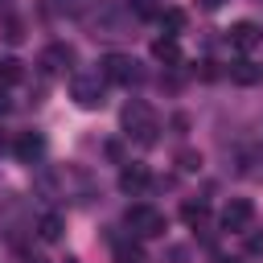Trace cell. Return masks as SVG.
I'll use <instances>...</instances> for the list:
<instances>
[{"instance_id":"8992f818","label":"cell","mask_w":263,"mask_h":263,"mask_svg":"<svg viewBox=\"0 0 263 263\" xmlns=\"http://www.w3.org/2000/svg\"><path fill=\"white\" fill-rule=\"evenodd\" d=\"M41 70H45V74H70V70H74V49H70L66 41L45 45V49H41Z\"/></svg>"},{"instance_id":"30bf717a","label":"cell","mask_w":263,"mask_h":263,"mask_svg":"<svg viewBox=\"0 0 263 263\" xmlns=\"http://www.w3.org/2000/svg\"><path fill=\"white\" fill-rule=\"evenodd\" d=\"M152 58H156V62H164V66H177V62H181L177 37H168V33H164V37H156V41H152Z\"/></svg>"},{"instance_id":"44dd1931","label":"cell","mask_w":263,"mask_h":263,"mask_svg":"<svg viewBox=\"0 0 263 263\" xmlns=\"http://www.w3.org/2000/svg\"><path fill=\"white\" fill-rule=\"evenodd\" d=\"M66 263H78V259H66Z\"/></svg>"},{"instance_id":"2e32d148","label":"cell","mask_w":263,"mask_h":263,"mask_svg":"<svg viewBox=\"0 0 263 263\" xmlns=\"http://www.w3.org/2000/svg\"><path fill=\"white\" fill-rule=\"evenodd\" d=\"M230 78H234V82H259L263 70H251V62H238V66L230 70Z\"/></svg>"},{"instance_id":"7a4b0ae2","label":"cell","mask_w":263,"mask_h":263,"mask_svg":"<svg viewBox=\"0 0 263 263\" xmlns=\"http://www.w3.org/2000/svg\"><path fill=\"white\" fill-rule=\"evenodd\" d=\"M123 226L132 238H160L164 234V214L156 205H132L123 214Z\"/></svg>"},{"instance_id":"3957f363","label":"cell","mask_w":263,"mask_h":263,"mask_svg":"<svg viewBox=\"0 0 263 263\" xmlns=\"http://www.w3.org/2000/svg\"><path fill=\"white\" fill-rule=\"evenodd\" d=\"M103 95H107V82H103V74H74V78H70V99H74L82 111H95V107H103Z\"/></svg>"},{"instance_id":"ba28073f","label":"cell","mask_w":263,"mask_h":263,"mask_svg":"<svg viewBox=\"0 0 263 263\" xmlns=\"http://www.w3.org/2000/svg\"><path fill=\"white\" fill-rule=\"evenodd\" d=\"M148 185H152V173H148L144 164H127V168L119 173V189H123V193H144Z\"/></svg>"},{"instance_id":"9c48e42d","label":"cell","mask_w":263,"mask_h":263,"mask_svg":"<svg viewBox=\"0 0 263 263\" xmlns=\"http://www.w3.org/2000/svg\"><path fill=\"white\" fill-rule=\"evenodd\" d=\"M41 152H45V140H41L37 132H21V136H16V156H21L25 164L41 160Z\"/></svg>"},{"instance_id":"277c9868","label":"cell","mask_w":263,"mask_h":263,"mask_svg":"<svg viewBox=\"0 0 263 263\" xmlns=\"http://www.w3.org/2000/svg\"><path fill=\"white\" fill-rule=\"evenodd\" d=\"M99 74H103V82L132 86V82H140V62H136V58H127V53H107V58H103V66H99Z\"/></svg>"},{"instance_id":"7c38bea8","label":"cell","mask_w":263,"mask_h":263,"mask_svg":"<svg viewBox=\"0 0 263 263\" xmlns=\"http://www.w3.org/2000/svg\"><path fill=\"white\" fill-rule=\"evenodd\" d=\"M58 4H62V12H66V16H78V21L103 8V0H58Z\"/></svg>"},{"instance_id":"5b68a950","label":"cell","mask_w":263,"mask_h":263,"mask_svg":"<svg viewBox=\"0 0 263 263\" xmlns=\"http://www.w3.org/2000/svg\"><path fill=\"white\" fill-rule=\"evenodd\" d=\"M251 222H255V205L247 197H230L226 210H222V230L242 234V230H251Z\"/></svg>"},{"instance_id":"d6986e66","label":"cell","mask_w":263,"mask_h":263,"mask_svg":"<svg viewBox=\"0 0 263 263\" xmlns=\"http://www.w3.org/2000/svg\"><path fill=\"white\" fill-rule=\"evenodd\" d=\"M8 107H12V103H8V95H4V86H0V115H4Z\"/></svg>"},{"instance_id":"5bb4252c","label":"cell","mask_w":263,"mask_h":263,"mask_svg":"<svg viewBox=\"0 0 263 263\" xmlns=\"http://www.w3.org/2000/svg\"><path fill=\"white\" fill-rule=\"evenodd\" d=\"M21 78H25V66H21L16 58H4V62H0V86H16Z\"/></svg>"},{"instance_id":"ac0fdd59","label":"cell","mask_w":263,"mask_h":263,"mask_svg":"<svg viewBox=\"0 0 263 263\" xmlns=\"http://www.w3.org/2000/svg\"><path fill=\"white\" fill-rule=\"evenodd\" d=\"M177 164H181V173H197L201 168V152H181Z\"/></svg>"},{"instance_id":"9a60e30c","label":"cell","mask_w":263,"mask_h":263,"mask_svg":"<svg viewBox=\"0 0 263 263\" xmlns=\"http://www.w3.org/2000/svg\"><path fill=\"white\" fill-rule=\"evenodd\" d=\"M160 25H164L168 37H177V33L185 29V12H181V8H164V12H160Z\"/></svg>"},{"instance_id":"4fadbf2b","label":"cell","mask_w":263,"mask_h":263,"mask_svg":"<svg viewBox=\"0 0 263 263\" xmlns=\"http://www.w3.org/2000/svg\"><path fill=\"white\" fill-rule=\"evenodd\" d=\"M181 218H185V226H205L210 210H205V201H185L181 205Z\"/></svg>"},{"instance_id":"e0dca14e","label":"cell","mask_w":263,"mask_h":263,"mask_svg":"<svg viewBox=\"0 0 263 263\" xmlns=\"http://www.w3.org/2000/svg\"><path fill=\"white\" fill-rule=\"evenodd\" d=\"M115 259H119V263H144L140 247H127V242H115Z\"/></svg>"},{"instance_id":"ffe728a7","label":"cell","mask_w":263,"mask_h":263,"mask_svg":"<svg viewBox=\"0 0 263 263\" xmlns=\"http://www.w3.org/2000/svg\"><path fill=\"white\" fill-rule=\"evenodd\" d=\"M201 4H205V8H222L226 0H201Z\"/></svg>"},{"instance_id":"8fae6325","label":"cell","mask_w":263,"mask_h":263,"mask_svg":"<svg viewBox=\"0 0 263 263\" xmlns=\"http://www.w3.org/2000/svg\"><path fill=\"white\" fill-rule=\"evenodd\" d=\"M62 230H66L62 214H41V218H37V238H41V242H58Z\"/></svg>"},{"instance_id":"6da1fadb","label":"cell","mask_w":263,"mask_h":263,"mask_svg":"<svg viewBox=\"0 0 263 263\" xmlns=\"http://www.w3.org/2000/svg\"><path fill=\"white\" fill-rule=\"evenodd\" d=\"M119 123H123L127 140H136V144H156L160 119H156L152 103H144V99H127V103H123V115H119Z\"/></svg>"},{"instance_id":"52a82bcc","label":"cell","mask_w":263,"mask_h":263,"mask_svg":"<svg viewBox=\"0 0 263 263\" xmlns=\"http://www.w3.org/2000/svg\"><path fill=\"white\" fill-rule=\"evenodd\" d=\"M259 41H263V33H259V25H255V21H238V25L230 29V45H234V49H242V53H247V49H255Z\"/></svg>"}]
</instances>
